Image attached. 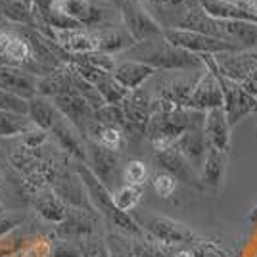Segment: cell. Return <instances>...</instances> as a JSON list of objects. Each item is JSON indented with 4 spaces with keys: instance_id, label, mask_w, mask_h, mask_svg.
<instances>
[{
    "instance_id": "1",
    "label": "cell",
    "mask_w": 257,
    "mask_h": 257,
    "mask_svg": "<svg viewBox=\"0 0 257 257\" xmlns=\"http://www.w3.org/2000/svg\"><path fill=\"white\" fill-rule=\"evenodd\" d=\"M127 52L131 60L144 62L158 71H192L205 67L202 56L188 52L181 46H175L165 37L135 44Z\"/></svg>"
},
{
    "instance_id": "2",
    "label": "cell",
    "mask_w": 257,
    "mask_h": 257,
    "mask_svg": "<svg viewBox=\"0 0 257 257\" xmlns=\"http://www.w3.org/2000/svg\"><path fill=\"white\" fill-rule=\"evenodd\" d=\"M205 111L192 107H179L165 113H152L146 127V139L156 152L167 150L190 128L204 127Z\"/></svg>"
},
{
    "instance_id": "3",
    "label": "cell",
    "mask_w": 257,
    "mask_h": 257,
    "mask_svg": "<svg viewBox=\"0 0 257 257\" xmlns=\"http://www.w3.org/2000/svg\"><path fill=\"white\" fill-rule=\"evenodd\" d=\"M121 22L127 29L131 39L137 44L160 39L165 33V27L150 14L144 0H123L121 2Z\"/></svg>"
},
{
    "instance_id": "4",
    "label": "cell",
    "mask_w": 257,
    "mask_h": 257,
    "mask_svg": "<svg viewBox=\"0 0 257 257\" xmlns=\"http://www.w3.org/2000/svg\"><path fill=\"white\" fill-rule=\"evenodd\" d=\"M135 219L142 226L144 234L165 244V246H190L200 238L186 225H182L175 219H169V217H163V215L144 213Z\"/></svg>"
},
{
    "instance_id": "5",
    "label": "cell",
    "mask_w": 257,
    "mask_h": 257,
    "mask_svg": "<svg viewBox=\"0 0 257 257\" xmlns=\"http://www.w3.org/2000/svg\"><path fill=\"white\" fill-rule=\"evenodd\" d=\"M67 69H69V67H67ZM52 102L75 127L81 128V133L86 131L88 125L92 123L94 109H92V106H90V102L86 100L85 94L79 90V86L75 85L71 71L67 73V79H65L64 86H62L60 92L52 98Z\"/></svg>"
},
{
    "instance_id": "6",
    "label": "cell",
    "mask_w": 257,
    "mask_h": 257,
    "mask_svg": "<svg viewBox=\"0 0 257 257\" xmlns=\"http://www.w3.org/2000/svg\"><path fill=\"white\" fill-rule=\"evenodd\" d=\"M202 58H204V64L207 65L209 69L215 71V67L211 65V62L207 60V56H202ZM215 75L219 79V85H221V90H223V100H225L223 107H225V113H226V117H228L230 127L234 128L242 119H246L247 115H251V113L257 111V98L251 96V94L246 92L238 83L226 79V77H223L221 73L215 71Z\"/></svg>"
},
{
    "instance_id": "7",
    "label": "cell",
    "mask_w": 257,
    "mask_h": 257,
    "mask_svg": "<svg viewBox=\"0 0 257 257\" xmlns=\"http://www.w3.org/2000/svg\"><path fill=\"white\" fill-rule=\"evenodd\" d=\"M163 37L175 46H181L184 50L198 54V56H215V54L242 50V48H238L232 43L215 39V37H209V35H204V33L179 29V27H165Z\"/></svg>"
},
{
    "instance_id": "8",
    "label": "cell",
    "mask_w": 257,
    "mask_h": 257,
    "mask_svg": "<svg viewBox=\"0 0 257 257\" xmlns=\"http://www.w3.org/2000/svg\"><path fill=\"white\" fill-rule=\"evenodd\" d=\"M207 60L211 62L217 73H221L234 83H242L253 71H257V48L215 54V56H207Z\"/></svg>"
},
{
    "instance_id": "9",
    "label": "cell",
    "mask_w": 257,
    "mask_h": 257,
    "mask_svg": "<svg viewBox=\"0 0 257 257\" xmlns=\"http://www.w3.org/2000/svg\"><path fill=\"white\" fill-rule=\"evenodd\" d=\"M152 94L144 88L131 90V94L121 104L125 117H127V135L135 137H146V127L152 117Z\"/></svg>"
},
{
    "instance_id": "10",
    "label": "cell",
    "mask_w": 257,
    "mask_h": 257,
    "mask_svg": "<svg viewBox=\"0 0 257 257\" xmlns=\"http://www.w3.org/2000/svg\"><path fill=\"white\" fill-rule=\"evenodd\" d=\"M223 104H225V100H223V90L219 85V79H217L213 69H209L205 65L200 73L198 83L194 86L188 107L198 109V111H209L215 107H223Z\"/></svg>"
},
{
    "instance_id": "11",
    "label": "cell",
    "mask_w": 257,
    "mask_h": 257,
    "mask_svg": "<svg viewBox=\"0 0 257 257\" xmlns=\"http://www.w3.org/2000/svg\"><path fill=\"white\" fill-rule=\"evenodd\" d=\"M39 79L25 67L0 64V88L16 96L31 100L39 94Z\"/></svg>"
},
{
    "instance_id": "12",
    "label": "cell",
    "mask_w": 257,
    "mask_h": 257,
    "mask_svg": "<svg viewBox=\"0 0 257 257\" xmlns=\"http://www.w3.org/2000/svg\"><path fill=\"white\" fill-rule=\"evenodd\" d=\"M100 217L102 215L94 213V211L69 207L67 217L60 225H56V236L58 238L83 240V238L98 234V221H100Z\"/></svg>"
},
{
    "instance_id": "13",
    "label": "cell",
    "mask_w": 257,
    "mask_h": 257,
    "mask_svg": "<svg viewBox=\"0 0 257 257\" xmlns=\"http://www.w3.org/2000/svg\"><path fill=\"white\" fill-rule=\"evenodd\" d=\"M156 163L160 165L161 171H167L169 175H173L179 182H182V184L202 188V182H200V171H198L192 163L186 160V158H184V156H182L181 152L177 150L175 146L167 148V150L156 152Z\"/></svg>"
},
{
    "instance_id": "14",
    "label": "cell",
    "mask_w": 257,
    "mask_h": 257,
    "mask_svg": "<svg viewBox=\"0 0 257 257\" xmlns=\"http://www.w3.org/2000/svg\"><path fill=\"white\" fill-rule=\"evenodd\" d=\"M50 139H54V142L60 146V150L65 152L67 158L86 161V137H83L81 128L75 127L65 115L52 127Z\"/></svg>"
},
{
    "instance_id": "15",
    "label": "cell",
    "mask_w": 257,
    "mask_h": 257,
    "mask_svg": "<svg viewBox=\"0 0 257 257\" xmlns=\"http://www.w3.org/2000/svg\"><path fill=\"white\" fill-rule=\"evenodd\" d=\"M86 165L92 169L102 182H106L107 186L111 184L119 165V152L107 150L104 146H100L96 140L86 139Z\"/></svg>"
},
{
    "instance_id": "16",
    "label": "cell",
    "mask_w": 257,
    "mask_h": 257,
    "mask_svg": "<svg viewBox=\"0 0 257 257\" xmlns=\"http://www.w3.org/2000/svg\"><path fill=\"white\" fill-rule=\"evenodd\" d=\"M50 10L62 14L83 27H96L102 22V10L92 0H54Z\"/></svg>"
},
{
    "instance_id": "17",
    "label": "cell",
    "mask_w": 257,
    "mask_h": 257,
    "mask_svg": "<svg viewBox=\"0 0 257 257\" xmlns=\"http://www.w3.org/2000/svg\"><path fill=\"white\" fill-rule=\"evenodd\" d=\"M204 133H205V139H207V144L211 148L228 154V150H230V139H232L230 137L232 127L228 123L225 107H215V109L205 111Z\"/></svg>"
},
{
    "instance_id": "18",
    "label": "cell",
    "mask_w": 257,
    "mask_h": 257,
    "mask_svg": "<svg viewBox=\"0 0 257 257\" xmlns=\"http://www.w3.org/2000/svg\"><path fill=\"white\" fill-rule=\"evenodd\" d=\"M211 18L217 20H228V22H247L257 25V10L247 4L230 2V0H198Z\"/></svg>"
},
{
    "instance_id": "19",
    "label": "cell",
    "mask_w": 257,
    "mask_h": 257,
    "mask_svg": "<svg viewBox=\"0 0 257 257\" xmlns=\"http://www.w3.org/2000/svg\"><path fill=\"white\" fill-rule=\"evenodd\" d=\"M198 79H200V75H175L169 77V79H163L158 85V94L156 96L169 100L179 107H188V102H190V96H192Z\"/></svg>"
},
{
    "instance_id": "20",
    "label": "cell",
    "mask_w": 257,
    "mask_h": 257,
    "mask_svg": "<svg viewBox=\"0 0 257 257\" xmlns=\"http://www.w3.org/2000/svg\"><path fill=\"white\" fill-rule=\"evenodd\" d=\"M226 161H228V154L221 150H215L209 146L205 161L200 169V182L202 188L205 190H221L225 184V175H226Z\"/></svg>"
},
{
    "instance_id": "21",
    "label": "cell",
    "mask_w": 257,
    "mask_h": 257,
    "mask_svg": "<svg viewBox=\"0 0 257 257\" xmlns=\"http://www.w3.org/2000/svg\"><path fill=\"white\" fill-rule=\"evenodd\" d=\"M156 73H158V69H154L152 65L144 64V62H139V60H131V58H128V60H123V62H117V64H115V69H113V77H115L127 90L142 88V85H144L148 79H152Z\"/></svg>"
},
{
    "instance_id": "22",
    "label": "cell",
    "mask_w": 257,
    "mask_h": 257,
    "mask_svg": "<svg viewBox=\"0 0 257 257\" xmlns=\"http://www.w3.org/2000/svg\"><path fill=\"white\" fill-rule=\"evenodd\" d=\"M175 148L181 152L182 156L200 171L205 161V156H207V150H209V144H207V139H205L204 127L186 131L181 139L175 142Z\"/></svg>"
},
{
    "instance_id": "23",
    "label": "cell",
    "mask_w": 257,
    "mask_h": 257,
    "mask_svg": "<svg viewBox=\"0 0 257 257\" xmlns=\"http://www.w3.org/2000/svg\"><path fill=\"white\" fill-rule=\"evenodd\" d=\"M31 204L37 215L43 217L46 223H52V225H60L67 217V211H69V205L65 204L52 188H46V190L35 194Z\"/></svg>"
},
{
    "instance_id": "24",
    "label": "cell",
    "mask_w": 257,
    "mask_h": 257,
    "mask_svg": "<svg viewBox=\"0 0 257 257\" xmlns=\"http://www.w3.org/2000/svg\"><path fill=\"white\" fill-rule=\"evenodd\" d=\"M96 33L98 39V52H106V54H119L131 50L135 46V41L131 39V35L127 33L125 27H92Z\"/></svg>"
},
{
    "instance_id": "25",
    "label": "cell",
    "mask_w": 257,
    "mask_h": 257,
    "mask_svg": "<svg viewBox=\"0 0 257 257\" xmlns=\"http://www.w3.org/2000/svg\"><path fill=\"white\" fill-rule=\"evenodd\" d=\"M29 119L33 121V125L39 128H43L46 133H50L52 127L64 117V113L56 107L50 98H44V96H37L29 100Z\"/></svg>"
},
{
    "instance_id": "26",
    "label": "cell",
    "mask_w": 257,
    "mask_h": 257,
    "mask_svg": "<svg viewBox=\"0 0 257 257\" xmlns=\"http://www.w3.org/2000/svg\"><path fill=\"white\" fill-rule=\"evenodd\" d=\"M0 16L8 22L25 25V27H35L39 20L35 2H27V0H0Z\"/></svg>"
},
{
    "instance_id": "27",
    "label": "cell",
    "mask_w": 257,
    "mask_h": 257,
    "mask_svg": "<svg viewBox=\"0 0 257 257\" xmlns=\"http://www.w3.org/2000/svg\"><path fill=\"white\" fill-rule=\"evenodd\" d=\"M88 137L86 139L96 140L100 146H104L107 150L121 152V148L125 146V137L127 133L121 127H113V125H96L94 121L86 128Z\"/></svg>"
},
{
    "instance_id": "28",
    "label": "cell",
    "mask_w": 257,
    "mask_h": 257,
    "mask_svg": "<svg viewBox=\"0 0 257 257\" xmlns=\"http://www.w3.org/2000/svg\"><path fill=\"white\" fill-rule=\"evenodd\" d=\"M35 127L29 115L8 111V109H0V139H14V137H22L27 131Z\"/></svg>"
},
{
    "instance_id": "29",
    "label": "cell",
    "mask_w": 257,
    "mask_h": 257,
    "mask_svg": "<svg viewBox=\"0 0 257 257\" xmlns=\"http://www.w3.org/2000/svg\"><path fill=\"white\" fill-rule=\"evenodd\" d=\"M94 86H96V90L100 92V96L104 98L106 104H123L125 98L131 94V90H127L121 85L113 77V73H107L106 77H102Z\"/></svg>"
},
{
    "instance_id": "30",
    "label": "cell",
    "mask_w": 257,
    "mask_h": 257,
    "mask_svg": "<svg viewBox=\"0 0 257 257\" xmlns=\"http://www.w3.org/2000/svg\"><path fill=\"white\" fill-rule=\"evenodd\" d=\"M142 194H144V188H142V186L125 184V182H123L117 190L113 192V204H115V207H117L119 211L131 213V211L140 204Z\"/></svg>"
},
{
    "instance_id": "31",
    "label": "cell",
    "mask_w": 257,
    "mask_h": 257,
    "mask_svg": "<svg viewBox=\"0 0 257 257\" xmlns=\"http://www.w3.org/2000/svg\"><path fill=\"white\" fill-rule=\"evenodd\" d=\"M92 121L96 125H113V127H121L123 131L127 128V117L121 104H104L94 111Z\"/></svg>"
},
{
    "instance_id": "32",
    "label": "cell",
    "mask_w": 257,
    "mask_h": 257,
    "mask_svg": "<svg viewBox=\"0 0 257 257\" xmlns=\"http://www.w3.org/2000/svg\"><path fill=\"white\" fill-rule=\"evenodd\" d=\"M135 257H171V246H165L150 236L133 238Z\"/></svg>"
},
{
    "instance_id": "33",
    "label": "cell",
    "mask_w": 257,
    "mask_h": 257,
    "mask_svg": "<svg viewBox=\"0 0 257 257\" xmlns=\"http://www.w3.org/2000/svg\"><path fill=\"white\" fill-rule=\"evenodd\" d=\"M106 242L109 247V257H135V244L131 236L115 230L106 236Z\"/></svg>"
},
{
    "instance_id": "34",
    "label": "cell",
    "mask_w": 257,
    "mask_h": 257,
    "mask_svg": "<svg viewBox=\"0 0 257 257\" xmlns=\"http://www.w3.org/2000/svg\"><path fill=\"white\" fill-rule=\"evenodd\" d=\"M148 181V167L142 160H128L123 167V182L144 186Z\"/></svg>"
},
{
    "instance_id": "35",
    "label": "cell",
    "mask_w": 257,
    "mask_h": 257,
    "mask_svg": "<svg viewBox=\"0 0 257 257\" xmlns=\"http://www.w3.org/2000/svg\"><path fill=\"white\" fill-rule=\"evenodd\" d=\"M150 182L154 192L158 194L161 200H169L173 194H175V190H177V184H179V181L167 171H158L152 177Z\"/></svg>"
},
{
    "instance_id": "36",
    "label": "cell",
    "mask_w": 257,
    "mask_h": 257,
    "mask_svg": "<svg viewBox=\"0 0 257 257\" xmlns=\"http://www.w3.org/2000/svg\"><path fill=\"white\" fill-rule=\"evenodd\" d=\"M52 257H83L81 240L58 238L52 242Z\"/></svg>"
},
{
    "instance_id": "37",
    "label": "cell",
    "mask_w": 257,
    "mask_h": 257,
    "mask_svg": "<svg viewBox=\"0 0 257 257\" xmlns=\"http://www.w3.org/2000/svg\"><path fill=\"white\" fill-rule=\"evenodd\" d=\"M81 246H83V257H109L106 238H100L98 234L83 238Z\"/></svg>"
},
{
    "instance_id": "38",
    "label": "cell",
    "mask_w": 257,
    "mask_h": 257,
    "mask_svg": "<svg viewBox=\"0 0 257 257\" xmlns=\"http://www.w3.org/2000/svg\"><path fill=\"white\" fill-rule=\"evenodd\" d=\"M0 109H8V111H16V113H29V100L20 98L12 92H6L0 88Z\"/></svg>"
},
{
    "instance_id": "39",
    "label": "cell",
    "mask_w": 257,
    "mask_h": 257,
    "mask_svg": "<svg viewBox=\"0 0 257 257\" xmlns=\"http://www.w3.org/2000/svg\"><path fill=\"white\" fill-rule=\"evenodd\" d=\"M194 255L196 257H226V253L217 246L211 240H205V238H198L194 244H190Z\"/></svg>"
},
{
    "instance_id": "40",
    "label": "cell",
    "mask_w": 257,
    "mask_h": 257,
    "mask_svg": "<svg viewBox=\"0 0 257 257\" xmlns=\"http://www.w3.org/2000/svg\"><path fill=\"white\" fill-rule=\"evenodd\" d=\"M23 221L22 215L18 213H0V238L4 234H8V232H12L16 226H20Z\"/></svg>"
},
{
    "instance_id": "41",
    "label": "cell",
    "mask_w": 257,
    "mask_h": 257,
    "mask_svg": "<svg viewBox=\"0 0 257 257\" xmlns=\"http://www.w3.org/2000/svg\"><path fill=\"white\" fill-rule=\"evenodd\" d=\"M54 4V0H35V6L39 10H50Z\"/></svg>"
},
{
    "instance_id": "42",
    "label": "cell",
    "mask_w": 257,
    "mask_h": 257,
    "mask_svg": "<svg viewBox=\"0 0 257 257\" xmlns=\"http://www.w3.org/2000/svg\"><path fill=\"white\" fill-rule=\"evenodd\" d=\"M144 2H152V4H165V6H169V4H182V2H186V0H144Z\"/></svg>"
},
{
    "instance_id": "43",
    "label": "cell",
    "mask_w": 257,
    "mask_h": 257,
    "mask_svg": "<svg viewBox=\"0 0 257 257\" xmlns=\"http://www.w3.org/2000/svg\"><path fill=\"white\" fill-rule=\"evenodd\" d=\"M247 219L251 221V223H257V204L249 209V213H247Z\"/></svg>"
},
{
    "instance_id": "44",
    "label": "cell",
    "mask_w": 257,
    "mask_h": 257,
    "mask_svg": "<svg viewBox=\"0 0 257 257\" xmlns=\"http://www.w3.org/2000/svg\"><path fill=\"white\" fill-rule=\"evenodd\" d=\"M0 213H4V205H2V202H0Z\"/></svg>"
},
{
    "instance_id": "45",
    "label": "cell",
    "mask_w": 257,
    "mask_h": 257,
    "mask_svg": "<svg viewBox=\"0 0 257 257\" xmlns=\"http://www.w3.org/2000/svg\"><path fill=\"white\" fill-rule=\"evenodd\" d=\"M253 115H255V125H257V113H253Z\"/></svg>"
},
{
    "instance_id": "46",
    "label": "cell",
    "mask_w": 257,
    "mask_h": 257,
    "mask_svg": "<svg viewBox=\"0 0 257 257\" xmlns=\"http://www.w3.org/2000/svg\"><path fill=\"white\" fill-rule=\"evenodd\" d=\"M255 113H257V111H255Z\"/></svg>"
}]
</instances>
